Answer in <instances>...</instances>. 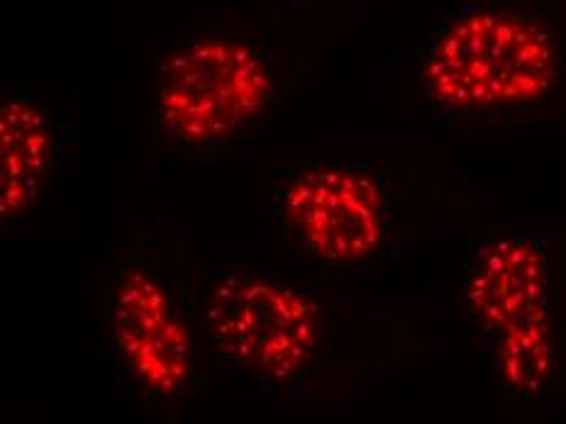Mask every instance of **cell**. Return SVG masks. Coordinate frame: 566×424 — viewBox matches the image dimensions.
<instances>
[{"instance_id": "obj_1", "label": "cell", "mask_w": 566, "mask_h": 424, "mask_svg": "<svg viewBox=\"0 0 566 424\" xmlns=\"http://www.w3.org/2000/svg\"><path fill=\"white\" fill-rule=\"evenodd\" d=\"M557 44L533 15L474 6L447 18L428 46L422 86L442 113L525 108L552 91Z\"/></svg>"}, {"instance_id": "obj_2", "label": "cell", "mask_w": 566, "mask_h": 424, "mask_svg": "<svg viewBox=\"0 0 566 424\" xmlns=\"http://www.w3.org/2000/svg\"><path fill=\"white\" fill-rule=\"evenodd\" d=\"M274 103V74L250 44L196 38L164 59L155 115L174 147L216 151L264 120Z\"/></svg>"}, {"instance_id": "obj_3", "label": "cell", "mask_w": 566, "mask_h": 424, "mask_svg": "<svg viewBox=\"0 0 566 424\" xmlns=\"http://www.w3.org/2000/svg\"><path fill=\"white\" fill-rule=\"evenodd\" d=\"M206 325L222 357L271 381L301 373L317 344L315 303L269 278H222L206 300Z\"/></svg>"}, {"instance_id": "obj_4", "label": "cell", "mask_w": 566, "mask_h": 424, "mask_svg": "<svg viewBox=\"0 0 566 424\" xmlns=\"http://www.w3.org/2000/svg\"><path fill=\"white\" fill-rule=\"evenodd\" d=\"M276 198L283 225L325 262L369 256L388 232L386 188L379 176L354 163H296L281 176Z\"/></svg>"}, {"instance_id": "obj_5", "label": "cell", "mask_w": 566, "mask_h": 424, "mask_svg": "<svg viewBox=\"0 0 566 424\" xmlns=\"http://www.w3.org/2000/svg\"><path fill=\"white\" fill-rule=\"evenodd\" d=\"M113 332L125 363L157 395H179L193 373L191 339L159 283L129 268L117 283Z\"/></svg>"}, {"instance_id": "obj_6", "label": "cell", "mask_w": 566, "mask_h": 424, "mask_svg": "<svg viewBox=\"0 0 566 424\" xmlns=\"http://www.w3.org/2000/svg\"><path fill=\"white\" fill-rule=\"evenodd\" d=\"M549 278L547 262L535 242L499 240L476 258L469 276L467 298L481 322L503 332L535 315H545Z\"/></svg>"}, {"instance_id": "obj_7", "label": "cell", "mask_w": 566, "mask_h": 424, "mask_svg": "<svg viewBox=\"0 0 566 424\" xmlns=\"http://www.w3.org/2000/svg\"><path fill=\"white\" fill-rule=\"evenodd\" d=\"M52 159V127L30 93L0 105V212L18 218L40 195Z\"/></svg>"}, {"instance_id": "obj_8", "label": "cell", "mask_w": 566, "mask_h": 424, "mask_svg": "<svg viewBox=\"0 0 566 424\" xmlns=\"http://www.w3.org/2000/svg\"><path fill=\"white\" fill-rule=\"evenodd\" d=\"M499 349L501 369L509 385L521 393L539 391L552 369V335L547 312L503 329Z\"/></svg>"}]
</instances>
